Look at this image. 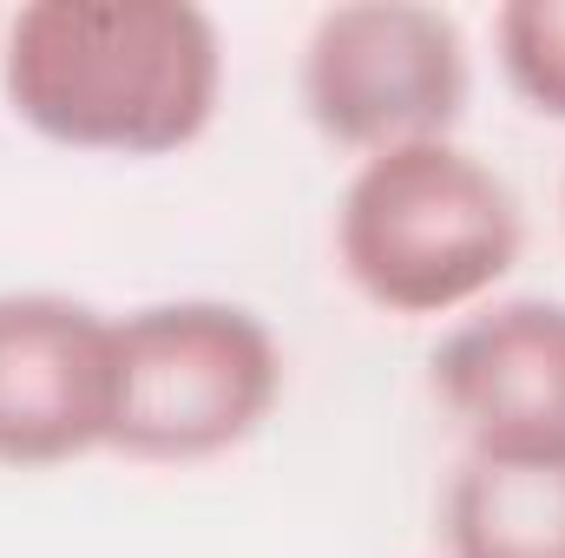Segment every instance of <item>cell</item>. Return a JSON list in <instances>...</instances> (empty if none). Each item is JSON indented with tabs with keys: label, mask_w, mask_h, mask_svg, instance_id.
Returning a JSON list of instances; mask_svg holds the SVG:
<instances>
[{
	"label": "cell",
	"mask_w": 565,
	"mask_h": 558,
	"mask_svg": "<svg viewBox=\"0 0 565 558\" xmlns=\"http://www.w3.org/2000/svg\"><path fill=\"white\" fill-rule=\"evenodd\" d=\"M520 250L526 211L513 184L460 139L355 158L335 197V270L395 322L473 315L520 270Z\"/></svg>",
	"instance_id": "7a4b0ae2"
},
{
	"label": "cell",
	"mask_w": 565,
	"mask_h": 558,
	"mask_svg": "<svg viewBox=\"0 0 565 558\" xmlns=\"http://www.w3.org/2000/svg\"><path fill=\"white\" fill-rule=\"evenodd\" d=\"M427 382L440 415L460 427L467 453L487 460L565 453V302L559 296L480 302L434 342Z\"/></svg>",
	"instance_id": "8992f818"
},
{
	"label": "cell",
	"mask_w": 565,
	"mask_h": 558,
	"mask_svg": "<svg viewBox=\"0 0 565 558\" xmlns=\"http://www.w3.org/2000/svg\"><path fill=\"white\" fill-rule=\"evenodd\" d=\"M277 329L231 296H164L113 315V433L132 466H211L282 401Z\"/></svg>",
	"instance_id": "3957f363"
},
{
	"label": "cell",
	"mask_w": 565,
	"mask_h": 558,
	"mask_svg": "<svg viewBox=\"0 0 565 558\" xmlns=\"http://www.w3.org/2000/svg\"><path fill=\"white\" fill-rule=\"evenodd\" d=\"M296 99L316 139L349 158L454 139L473 99V46L447 7L342 0L302 33Z\"/></svg>",
	"instance_id": "277c9868"
},
{
	"label": "cell",
	"mask_w": 565,
	"mask_h": 558,
	"mask_svg": "<svg viewBox=\"0 0 565 558\" xmlns=\"http://www.w3.org/2000/svg\"><path fill=\"white\" fill-rule=\"evenodd\" d=\"M559 217H565V178H559Z\"/></svg>",
	"instance_id": "9c48e42d"
},
{
	"label": "cell",
	"mask_w": 565,
	"mask_h": 558,
	"mask_svg": "<svg viewBox=\"0 0 565 558\" xmlns=\"http://www.w3.org/2000/svg\"><path fill=\"white\" fill-rule=\"evenodd\" d=\"M224 33L191 0H26L0 26V93L79 158H178L217 126Z\"/></svg>",
	"instance_id": "6da1fadb"
},
{
	"label": "cell",
	"mask_w": 565,
	"mask_h": 558,
	"mask_svg": "<svg viewBox=\"0 0 565 558\" xmlns=\"http://www.w3.org/2000/svg\"><path fill=\"white\" fill-rule=\"evenodd\" d=\"M493 66L533 119L565 126V0H507L493 13Z\"/></svg>",
	"instance_id": "ba28073f"
},
{
	"label": "cell",
	"mask_w": 565,
	"mask_h": 558,
	"mask_svg": "<svg viewBox=\"0 0 565 558\" xmlns=\"http://www.w3.org/2000/svg\"><path fill=\"white\" fill-rule=\"evenodd\" d=\"M113 315L66 289H0V466L53 473L106 453Z\"/></svg>",
	"instance_id": "5b68a950"
},
{
	"label": "cell",
	"mask_w": 565,
	"mask_h": 558,
	"mask_svg": "<svg viewBox=\"0 0 565 558\" xmlns=\"http://www.w3.org/2000/svg\"><path fill=\"white\" fill-rule=\"evenodd\" d=\"M447 558H565V453L487 460L460 453L440 493Z\"/></svg>",
	"instance_id": "52a82bcc"
}]
</instances>
